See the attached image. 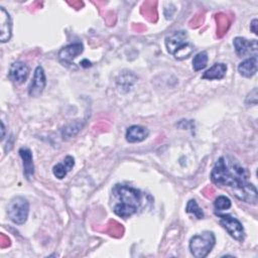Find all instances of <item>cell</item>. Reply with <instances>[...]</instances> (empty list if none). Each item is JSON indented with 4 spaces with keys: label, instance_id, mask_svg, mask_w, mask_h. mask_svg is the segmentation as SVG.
Returning a JSON list of instances; mask_svg holds the SVG:
<instances>
[{
    "label": "cell",
    "instance_id": "cell-1",
    "mask_svg": "<svg viewBox=\"0 0 258 258\" xmlns=\"http://www.w3.org/2000/svg\"><path fill=\"white\" fill-rule=\"evenodd\" d=\"M212 181L220 186L229 187L232 194L248 204H257V189L248 181V172L241 163L230 155L221 156L215 163L212 173Z\"/></svg>",
    "mask_w": 258,
    "mask_h": 258
},
{
    "label": "cell",
    "instance_id": "cell-2",
    "mask_svg": "<svg viewBox=\"0 0 258 258\" xmlns=\"http://www.w3.org/2000/svg\"><path fill=\"white\" fill-rule=\"evenodd\" d=\"M112 194L118 200L113 208V212L118 217L126 219L139 210L142 201V194L139 189L126 184H116Z\"/></svg>",
    "mask_w": 258,
    "mask_h": 258
},
{
    "label": "cell",
    "instance_id": "cell-3",
    "mask_svg": "<svg viewBox=\"0 0 258 258\" xmlns=\"http://www.w3.org/2000/svg\"><path fill=\"white\" fill-rule=\"evenodd\" d=\"M216 243V237L213 232L205 231L195 235L189 240L190 253L196 258H205L212 251Z\"/></svg>",
    "mask_w": 258,
    "mask_h": 258
},
{
    "label": "cell",
    "instance_id": "cell-4",
    "mask_svg": "<svg viewBox=\"0 0 258 258\" xmlns=\"http://www.w3.org/2000/svg\"><path fill=\"white\" fill-rule=\"evenodd\" d=\"M7 214L13 223L23 225L27 221L29 214L28 201L21 196L14 197L8 204Z\"/></svg>",
    "mask_w": 258,
    "mask_h": 258
},
{
    "label": "cell",
    "instance_id": "cell-5",
    "mask_svg": "<svg viewBox=\"0 0 258 258\" xmlns=\"http://www.w3.org/2000/svg\"><path fill=\"white\" fill-rule=\"evenodd\" d=\"M218 217L220 218V224L224 229H226V231L232 238H234L238 242L244 241L245 230L239 220L232 217L231 215H225V214L224 215L219 214Z\"/></svg>",
    "mask_w": 258,
    "mask_h": 258
},
{
    "label": "cell",
    "instance_id": "cell-6",
    "mask_svg": "<svg viewBox=\"0 0 258 258\" xmlns=\"http://www.w3.org/2000/svg\"><path fill=\"white\" fill-rule=\"evenodd\" d=\"M235 50L239 56H257V40L237 36L233 40Z\"/></svg>",
    "mask_w": 258,
    "mask_h": 258
},
{
    "label": "cell",
    "instance_id": "cell-7",
    "mask_svg": "<svg viewBox=\"0 0 258 258\" xmlns=\"http://www.w3.org/2000/svg\"><path fill=\"white\" fill-rule=\"evenodd\" d=\"M46 85V78L44 70L41 66H37L34 70L32 81L28 87V95L30 97H38L44 90Z\"/></svg>",
    "mask_w": 258,
    "mask_h": 258
},
{
    "label": "cell",
    "instance_id": "cell-8",
    "mask_svg": "<svg viewBox=\"0 0 258 258\" xmlns=\"http://www.w3.org/2000/svg\"><path fill=\"white\" fill-rule=\"evenodd\" d=\"M28 75H29V68L25 62L21 60H16L11 63L8 72V78L12 83L16 85H20L27 80Z\"/></svg>",
    "mask_w": 258,
    "mask_h": 258
},
{
    "label": "cell",
    "instance_id": "cell-9",
    "mask_svg": "<svg viewBox=\"0 0 258 258\" xmlns=\"http://www.w3.org/2000/svg\"><path fill=\"white\" fill-rule=\"evenodd\" d=\"M84 50L82 42H74L62 47L58 52V58L64 64H74L73 59L80 55Z\"/></svg>",
    "mask_w": 258,
    "mask_h": 258
},
{
    "label": "cell",
    "instance_id": "cell-10",
    "mask_svg": "<svg viewBox=\"0 0 258 258\" xmlns=\"http://www.w3.org/2000/svg\"><path fill=\"white\" fill-rule=\"evenodd\" d=\"M187 33L184 30H178L172 32L170 35L165 38V46L167 51L170 54H173L176 50H178L182 45H184L187 40Z\"/></svg>",
    "mask_w": 258,
    "mask_h": 258
},
{
    "label": "cell",
    "instance_id": "cell-11",
    "mask_svg": "<svg viewBox=\"0 0 258 258\" xmlns=\"http://www.w3.org/2000/svg\"><path fill=\"white\" fill-rule=\"evenodd\" d=\"M12 36V20L4 7H0V41L2 43L10 40Z\"/></svg>",
    "mask_w": 258,
    "mask_h": 258
},
{
    "label": "cell",
    "instance_id": "cell-12",
    "mask_svg": "<svg viewBox=\"0 0 258 258\" xmlns=\"http://www.w3.org/2000/svg\"><path fill=\"white\" fill-rule=\"evenodd\" d=\"M149 135L147 128L140 125H132L126 130V140L129 143H137L145 140Z\"/></svg>",
    "mask_w": 258,
    "mask_h": 258
},
{
    "label": "cell",
    "instance_id": "cell-13",
    "mask_svg": "<svg viewBox=\"0 0 258 258\" xmlns=\"http://www.w3.org/2000/svg\"><path fill=\"white\" fill-rule=\"evenodd\" d=\"M19 155L22 159V165H23V172L27 179H31V177L34 174V164H33V158L32 153L29 148L27 147H21L19 149Z\"/></svg>",
    "mask_w": 258,
    "mask_h": 258
},
{
    "label": "cell",
    "instance_id": "cell-14",
    "mask_svg": "<svg viewBox=\"0 0 258 258\" xmlns=\"http://www.w3.org/2000/svg\"><path fill=\"white\" fill-rule=\"evenodd\" d=\"M74 166H75L74 157L71 155H68L64 157V159L61 162H58L53 166L52 168L53 175L58 179H62L68 174V172L73 169Z\"/></svg>",
    "mask_w": 258,
    "mask_h": 258
},
{
    "label": "cell",
    "instance_id": "cell-15",
    "mask_svg": "<svg viewBox=\"0 0 258 258\" xmlns=\"http://www.w3.org/2000/svg\"><path fill=\"white\" fill-rule=\"evenodd\" d=\"M257 64H258L257 56L248 57L239 63L238 72L240 73L241 76L245 78H251L257 72Z\"/></svg>",
    "mask_w": 258,
    "mask_h": 258
},
{
    "label": "cell",
    "instance_id": "cell-16",
    "mask_svg": "<svg viewBox=\"0 0 258 258\" xmlns=\"http://www.w3.org/2000/svg\"><path fill=\"white\" fill-rule=\"evenodd\" d=\"M227 73V64L224 62H217L206 71L202 77L204 80H222Z\"/></svg>",
    "mask_w": 258,
    "mask_h": 258
},
{
    "label": "cell",
    "instance_id": "cell-17",
    "mask_svg": "<svg viewBox=\"0 0 258 258\" xmlns=\"http://www.w3.org/2000/svg\"><path fill=\"white\" fill-rule=\"evenodd\" d=\"M208 59H209V57H208V53L206 51H201V52L197 53L192 59L194 70L198 72V71L205 69L207 67Z\"/></svg>",
    "mask_w": 258,
    "mask_h": 258
},
{
    "label": "cell",
    "instance_id": "cell-18",
    "mask_svg": "<svg viewBox=\"0 0 258 258\" xmlns=\"http://www.w3.org/2000/svg\"><path fill=\"white\" fill-rule=\"evenodd\" d=\"M194 50H195L194 45H192L189 41H187V42H186L184 45H182L178 50H176L172 55H173L176 59L181 60V59L187 58V57L194 52Z\"/></svg>",
    "mask_w": 258,
    "mask_h": 258
},
{
    "label": "cell",
    "instance_id": "cell-19",
    "mask_svg": "<svg viewBox=\"0 0 258 258\" xmlns=\"http://www.w3.org/2000/svg\"><path fill=\"white\" fill-rule=\"evenodd\" d=\"M83 127V123L82 122H79V121H76L68 126H66L62 131H61V134L63 136V138H71L73 136H75Z\"/></svg>",
    "mask_w": 258,
    "mask_h": 258
},
{
    "label": "cell",
    "instance_id": "cell-20",
    "mask_svg": "<svg viewBox=\"0 0 258 258\" xmlns=\"http://www.w3.org/2000/svg\"><path fill=\"white\" fill-rule=\"evenodd\" d=\"M185 212L188 214H192L197 219L201 220L205 217V214L203 212V210L199 207V205L197 204L196 200H189L187 202L186 208H185Z\"/></svg>",
    "mask_w": 258,
    "mask_h": 258
},
{
    "label": "cell",
    "instance_id": "cell-21",
    "mask_svg": "<svg viewBox=\"0 0 258 258\" xmlns=\"http://www.w3.org/2000/svg\"><path fill=\"white\" fill-rule=\"evenodd\" d=\"M231 206H232L231 200L226 196H220L214 202V207L216 211H225L230 209Z\"/></svg>",
    "mask_w": 258,
    "mask_h": 258
},
{
    "label": "cell",
    "instance_id": "cell-22",
    "mask_svg": "<svg viewBox=\"0 0 258 258\" xmlns=\"http://www.w3.org/2000/svg\"><path fill=\"white\" fill-rule=\"evenodd\" d=\"M250 29H251V31L254 32L255 34L258 33V32H257V19H256V18H254V19L252 20V22H251V24H250Z\"/></svg>",
    "mask_w": 258,
    "mask_h": 258
},
{
    "label": "cell",
    "instance_id": "cell-23",
    "mask_svg": "<svg viewBox=\"0 0 258 258\" xmlns=\"http://www.w3.org/2000/svg\"><path fill=\"white\" fill-rule=\"evenodd\" d=\"M1 131H2V134H1V138L3 139L4 138V132H5V127H4V124H3V122H1Z\"/></svg>",
    "mask_w": 258,
    "mask_h": 258
}]
</instances>
